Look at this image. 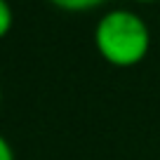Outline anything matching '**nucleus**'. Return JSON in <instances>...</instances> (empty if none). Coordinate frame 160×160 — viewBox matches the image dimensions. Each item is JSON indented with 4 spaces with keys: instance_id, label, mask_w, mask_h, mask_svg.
<instances>
[{
    "instance_id": "5",
    "label": "nucleus",
    "mask_w": 160,
    "mask_h": 160,
    "mask_svg": "<svg viewBox=\"0 0 160 160\" xmlns=\"http://www.w3.org/2000/svg\"><path fill=\"white\" fill-rule=\"evenodd\" d=\"M132 2H137V5H153V2H158V0H132Z\"/></svg>"
},
{
    "instance_id": "1",
    "label": "nucleus",
    "mask_w": 160,
    "mask_h": 160,
    "mask_svg": "<svg viewBox=\"0 0 160 160\" xmlns=\"http://www.w3.org/2000/svg\"><path fill=\"white\" fill-rule=\"evenodd\" d=\"M92 42L108 66L134 68L151 52V28L139 12L130 7H111L97 19Z\"/></svg>"
},
{
    "instance_id": "6",
    "label": "nucleus",
    "mask_w": 160,
    "mask_h": 160,
    "mask_svg": "<svg viewBox=\"0 0 160 160\" xmlns=\"http://www.w3.org/2000/svg\"><path fill=\"white\" fill-rule=\"evenodd\" d=\"M0 101H2V90H0Z\"/></svg>"
},
{
    "instance_id": "4",
    "label": "nucleus",
    "mask_w": 160,
    "mask_h": 160,
    "mask_svg": "<svg viewBox=\"0 0 160 160\" xmlns=\"http://www.w3.org/2000/svg\"><path fill=\"white\" fill-rule=\"evenodd\" d=\"M0 160H17L14 148H12L10 139H7L5 134H0Z\"/></svg>"
},
{
    "instance_id": "2",
    "label": "nucleus",
    "mask_w": 160,
    "mask_h": 160,
    "mask_svg": "<svg viewBox=\"0 0 160 160\" xmlns=\"http://www.w3.org/2000/svg\"><path fill=\"white\" fill-rule=\"evenodd\" d=\"M54 10L66 12V14H87L99 7H104L108 0H47Z\"/></svg>"
},
{
    "instance_id": "3",
    "label": "nucleus",
    "mask_w": 160,
    "mask_h": 160,
    "mask_svg": "<svg viewBox=\"0 0 160 160\" xmlns=\"http://www.w3.org/2000/svg\"><path fill=\"white\" fill-rule=\"evenodd\" d=\"M12 26H14V10L7 0H0V40L7 38Z\"/></svg>"
}]
</instances>
